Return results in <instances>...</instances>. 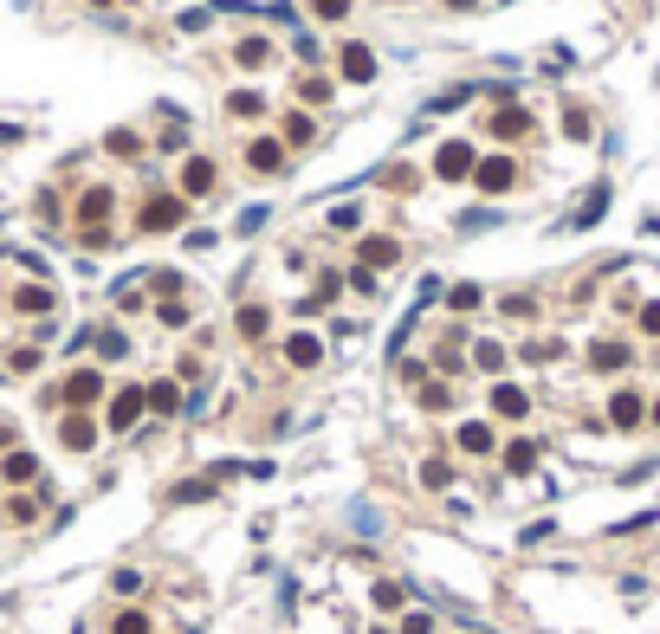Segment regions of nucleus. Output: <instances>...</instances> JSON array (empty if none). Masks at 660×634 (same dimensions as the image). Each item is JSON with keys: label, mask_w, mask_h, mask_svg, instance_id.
<instances>
[{"label": "nucleus", "mask_w": 660, "mask_h": 634, "mask_svg": "<svg viewBox=\"0 0 660 634\" xmlns=\"http://www.w3.org/2000/svg\"><path fill=\"white\" fill-rule=\"evenodd\" d=\"M143 408H149V382H123V389L110 395V408H104V427L110 434H130L136 421H143Z\"/></svg>", "instance_id": "obj_1"}, {"label": "nucleus", "mask_w": 660, "mask_h": 634, "mask_svg": "<svg viewBox=\"0 0 660 634\" xmlns=\"http://www.w3.org/2000/svg\"><path fill=\"white\" fill-rule=\"evenodd\" d=\"M97 395H104V369H72L59 389H52V402H65V415H91Z\"/></svg>", "instance_id": "obj_2"}, {"label": "nucleus", "mask_w": 660, "mask_h": 634, "mask_svg": "<svg viewBox=\"0 0 660 634\" xmlns=\"http://www.w3.org/2000/svg\"><path fill=\"white\" fill-rule=\"evenodd\" d=\"M182 220H188V201L182 195H149L143 214H136V233H175Z\"/></svg>", "instance_id": "obj_3"}, {"label": "nucleus", "mask_w": 660, "mask_h": 634, "mask_svg": "<svg viewBox=\"0 0 660 634\" xmlns=\"http://www.w3.org/2000/svg\"><path fill=\"white\" fill-rule=\"evenodd\" d=\"M78 227H110V214H117V188H110V182H91L85 188V195H78Z\"/></svg>", "instance_id": "obj_4"}, {"label": "nucleus", "mask_w": 660, "mask_h": 634, "mask_svg": "<svg viewBox=\"0 0 660 634\" xmlns=\"http://www.w3.org/2000/svg\"><path fill=\"white\" fill-rule=\"evenodd\" d=\"M473 169H479V156H473V143H460V136L434 149V175H440V182H466Z\"/></svg>", "instance_id": "obj_5"}, {"label": "nucleus", "mask_w": 660, "mask_h": 634, "mask_svg": "<svg viewBox=\"0 0 660 634\" xmlns=\"http://www.w3.org/2000/svg\"><path fill=\"white\" fill-rule=\"evenodd\" d=\"M214 182H220L214 156H188V162H182V201H201V195H214Z\"/></svg>", "instance_id": "obj_6"}, {"label": "nucleus", "mask_w": 660, "mask_h": 634, "mask_svg": "<svg viewBox=\"0 0 660 634\" xmlns=\"http://www.w3.org/2000/svg\"><path fill=\"white\" fill-rule=\"evenodd\" d=\"M473 182L486 188V195H512V188H518V162L512 156H486L479 169H473Z\"/></svg>", "instance_id": "obj_7"}, {"label": "nucleus", "mask_w": 660, "mask_h": 634, "mask_svg": "<svg viewBox=\"0 0 660 634\" xmlns=\"http://www.w3.org/2000/svg\"><path fill=\"white\" fill-rule=\"evenodd\" d=\"M395 259H402V240H389V233H363V240H356V266L382 272V266H395Z\"/></svg>", "instance_id": "obj_8"}, {"label": "nucleus", "mask_w": 660, "mask_h": 634, "mask_svg": "<svg viewBox=\"0 0 660 634\" xmlns=\"http://www.w3.org/2000/svg\"><path fill=\"white\" fill-rule=\"evenodd\" d=\"M0 479H7L13 492H20V486H46V479H39V460L26 453V447H13V453H0Z\"/></svg>", "instance_id": "obj_9"}, {"label": "nucleus", "mask_w": 660, "mask_h": 634, "mask_svg": "<svg viewBox=\"0 0 660 634\" xmlns=\"http://www.w3.org/2000/svg\"><path fill=\"white\" fill-rule=\"evenodd\" d=\"M492 415H499V421H525L531 415V395L518 389V382H492Z\"/></svg>", "instance_id": "obj_10"}, {"label": "nucleus", "mask_w": 660, "mask_h": 634, "mask_svg": "<svg viewBox=\"0 0 660 634\" xmlns=\"http://www.w3.org/2000/svg\"><path fill=\"white\" fill-rule=\"evenodd\" d=\"M59 447H65V453H91V447H97V421H91V415H65V421H59Z\"/></svg>", "instance_id": "obj_11"}, {"label": "nucleus", "mask_w": 660, "mask_h": 634, "mask_svg": "<svg viewBox=\"0 0 660 634\" xmlns=\"http://www.w3.org/2000/svg\"><path fill=\"white\" fill-rule=\"evenodd\" d=\"M285 363H292V369H317V363H324V337L292 330V337H285Z\"/></svg>", "instance_id": "obj_12"}, {"label": "nucleus", "mask_w": 660, "mask_h": 634, "mask_svg": "<svg viewBox=\"0 0 660 634\" xmlns=\"http://www.w3.org/2000/svg\"><path fill=\"white\" fill-rule=\"evenodd\" d=\"M52 305H59L52 285H13V311L20 317H52Z\"/></svg>", "instance_id": "obj_13"}, {"label": "nucleus", "mask_w": 660, "mask_h": 634, "mask_svg": "<svg viewBox=\"0 0 660 634\" xmlns=\"http://www.w3.org/2000/svg\"><path fill=\"white\" fill-rule=\"evenodd\" d=\"M279 162H285V136H253V143H246V169L272 175Z\"/></svg>", "instance_id": "obj_14"}, {"label": "nucleus", "mask_w": 660, "mask_h": 634, "mask_svg": "<svg viewBox=\"0 0 660 634\" xmlns=\"http://www.w3.org/2000/svg\"><path fill=\"white\" fill-rule=\"evenodd\" d=\"M337 65H343V78H356V85H369V78H376V52L350 39V46L337 52Z\"/></svg>", "instance_id": "obj_15"}, {"label": "nucleus", "mask_w": 660, "mask_h": 634, "mask_svg": "<svg viewBox=\"0 0 660 634\" xmlns=\"http://www.w3.org/2000/svg\"><path fill=\"white\" fill-rule=\"evenodd\" d=\"M641 415H647V402H641L635 389H615V395H609V421H615V427H641Z\"/></svg>", "instance_id": "obj_16"}, {"label": "nucleus", "mask_w": 660, "mask_h": 634, "mask_svg": "<svg viewBox=\"0 0 660 634\" xmlns=\"http://www.w3.org/2000/svg\"><path fill=\"white\" fill-rule=\"evenodd\" d=\"M486 130L499 136V143H512V136H525V130H531V110H525V104H505V110H499V117H492Z\"/></svg>", "instance_id": "obj_17"}, {"label": "nucleus", "mask_w": 660, "mask_h": 634, "mask_svg": "<svg viewBox=\"0 0 660 634\" xmlns=\"http://www.w3.org/2000/svg\"><path fill=\"white\" fill-rule=\"evenodd\" d=\"M628 356H635V350H628L622 337H596V343H589V363H596V369H628Z\"/></svg>", "instance_id": "obj_18"}, {"label": "nucleus", "mask_w": 660, "mask_h": 634, "mask_svg": "<svg viewBox=\"0 0 660 634\" xmlns=\"http://www.w3.org/2000/svg\"><path fill=\"white\" fill-rule=\"evenodd\" d=\"M602 207H609V188H589V195H583V207H576V214L563 220V227H570V233H583V227H596V220H602Z\"/></svg>", "instance_id": "obj_19"}, {"label": "nucleus", "mask_w": 660, "mask_h": 634, "mask_svg": "<svg viewBox=\"0 0 660 634\" xmlns=\"http://www.w3.org/2000/svg\"><path fill=\"white\" fill-rule=\"evenodd\" d=\"M39 505H46V486H33V492H13V499H7V525H33V518H39Z\"/></svg>", "instance_id": "obj_20"}, {"label": "nucleus", "mask_w": 660, "mask_h": 634, "mask_svg": "<svg viewBox=\"0 0 660 634\" xmlns=\"http://www.w3.org/2000/svg\"><path fill=\"white\" fill-rule=\"evenodd\" d=\"M233 330H240V337H246V343H259V337H266V330H272V311H266V305H240V317H233Z\"/></svg>", "instance_id": "obj_21"}, {"label": "nucleus", "mask_w": 660, "mask_h": 634, "mask_svg": "<svg viewBox=\"0 0 660 634\" xmlns=\"http://www.w3.org/2000/svg\"><path fill=\"white\" fill-rule=\"evenodd\" d=\"M453 440H460V453H473V460H486V453H492V427H486V421H460V434H453Z\"/></svg>", "instance_id": "obj_22"}, {"label": "nucleus", "mask_w": 660, "mask_h": 634, "mask_svg": "<svg viewBox=\"0 0 660 634\" xmlns=\"http://www.w3.org/2000/svg\"><path fill=\"white\" fill-rule=\"evenodd\" d=\"M149 408H156V415H182V382H169V376H162V382H149Z\"/></svg>", "instance_id": "obj_23"}, {"label": "nucleus", "mask_w": 660, "mask_h": 634, "mask_svg": "<svg viewBox=\"0 0 660 634\" xmlns=\"http://www.w3.org/2000/svg\"><path fill=\"white\" fill-rule=\"evenodd\" d=\"M473 369L499 376V369H505V343H499V337H479V343H473Z\"/></svg>", "instance_id": "obj_24"}, {"label": "nucleus", "mask_w": 660, "mask_h": 634, "mask_svg": "<svg viewBox=\"0 0 660 634\" xmlns=\"http://www.w3.org/2000/svg\"><path fill=\"white\" fill-rule=\"evenodd\" d=\"M421 486H427V492H447V486H453V460H440V453L421 460Z\"/></svg>", "instance_id": "obj_25"}, {"label": "nucleus", "mask_w": 660, "mask_h": 634, "mask_svg": "<svg viewBox=\"0 0 660 634\" xmlns=\"http://www.w3.org/2000/svg\"><path fill=\"white\" fill-rule=\"evenodd\" d=\"M537 466V440H512L505 447V473H531Z\"/></svg>", "instance_id": "obj_26"}, {"label": "nucleus", "mask_w": 660, "mask_h": 634, "mask_svg": "<svg viewBox=\"0 0 660 634\" xmlns=\"http://www.w3.org/2000/svg\"><path fill=\"white\" fill-rule=\"evenodd\" d=\"M233 59H240V65H246V72H259V65H266V59H272V46H266V39H259V33H253V39H240V46H233Z\"/></svg>", "instance_id": "obj_27"}, {"label": "nucleus", "mask_w": 660, "mask_h": 634, "mask_svg": "<svg viewBox=\"0 0 660 634\" xmlns=\"http://www.w3.org/2000/svg\"><path fill=\"white\" fill-rule=\"evenodd\" d=\"M227 117H266V97L259 91H227Z\"/></svg>", "instance_id": "obj_28"}, {"label": "nucleus", "mask_w": 660, "mask_h": 634, "mask_svg": "<svg viewBox=\"0 0 660 634\" xmlns=\"http://www.w3.org/2000/svg\"><path fill=\"white\" fill-rule=\"evenodd\" d=\"M39 363H46V350H39V343H13V350H7V369H13V376L39 369Z\"/></svg>", "instance_id": "obj_29"}, {"label": "nucleus", "mask_w": 660, "mask_h": 634, "mask_svg": "<svg viewBox=\"0 0 660 634\" xmlns=\"http://www.w3.org/2000/svg\"><path fill=\"white\" fill-rule=\"evenodd\" d=\"M110 634H156V621L143 609H117V621H110Z\"/></svg>", "instance_id": "obj_30"}, {"label": "nucleus", "mask_w": 660, "mask_h": 634, "mask_svg": "<svg viewBox=\"0 0 660 634\" xmlns=\"http://www.w3.org/2000/svg\"><path fill=\"white\" fill-rule=\"evenodd\" d=\"M311 130H317V123L305 117V110H292V117H285V149H305V143H311Z\"/></svg>", "instance_id": "obj_31"}, {"label": "nucleus", "mask_w": 660, "mask_h": 634, "mask_svg": "<svg viewBox=\"0 0 660 634\" xmlns=\"http://www.w3.org/2000/svg\"><path fill=\"white\" fill-rule=\"evenodd\" d=\"M421 408H427V415H447V408H453V382H427V389H421Z\"/></svg>", "instance_id": "obj_32"}, {"label": "nucleus", "mask_w": 660, "mask_h": 634, "mask_svg": "<svg viewBox=\"0 0 660 634\" xmlns=\"http://www.w3.org/2000/svg\"><path fill=\"white\" fill-rule=\"evenodd\" d=\"M376 609H408V583L382 576V583H376Z\"/></svg>", "instance_id": "obj_33"}, {"label": "nucleus", "mask_w": 660, "mask_h": 634, "mask_svg": "<svg viewBox=\"0 0 660 634\" xmlns=\"http://www.w3.org/2000/svg\"><path fill=\"white\" fill-rule=\"evenodd\" d=\"M104 149H110V156H143V136H136V130H110Z\"/></svg>", "instance_id": "obj_34"}, {"label": "nucleus", "mask_w": 660, "mask_h": 634, "mask_svg": "<svg viewBox=\"0 0 660 634\" xmlns=\"http://www.w3.org/2000/svg\"><path fill=\"white\" fill-rule=\"evenodd\" d=\"M330 233H363V207H330Z\"/></svg>", "instance_id": "obj_35"}, {"label": "nucleus", "mask_w": 660, "mask_h": 634, "mask_svg": "<svg viewBox=\"0 0 660 634\" xmlns=\"http://www.w3.org/2000/svg\"><path fill=\"white\" fill-rule=\"evenodd\" d=\"M156 298H162V305H169V298H182V272H149V279H143Z\"/></svg>", "instance_id": "obj_36"}, {"label": "nucleus", "mask_w": 660, "mask_h": 634, "mask_svg": "<svg viewBox=\"0 0 660 634\" xmlns=\"http://www.w3.org/2000/svg\"><path fill=\"white\" fill-rule=\"evenodd\" d=\"M460 104H473V85H447V91H434L427 110H460Z\"/></svg>", "instance_id": "obj_37"}, {"label": "nucleus", "mask_w": 660, "mask_h": 634, "mask_svg": "<svg viewBox=\"0 0 660 634\" xmlns=\"http://www.w3.org/2000/svg\"><path fill=\"white\" fill-rule=\"evenodd\" d=\"M563 136H570V143H583V136H589V110H583V104L563 110Z\"/></svg>", "instance_id": "obj_38"}, {"label": "nucleus", "mask_w": 660, "mask_h": 634, "mask_svg": "<svg viewBox=\"0 0 660 634\" xmlns=\"http://www.w3.org/2000/svg\"><path fill=\"white\" fill-rule=\"evenodd\" d=\"M395 634H434V615H427V609H402Z\"/></svg>", "instance_id": "obj_39"}, {"label": "nucleus", "mask_w": 660, "mask_h": 634, "mask_svg": "<svg viewBox=\"0 0 660 634\" xmlns=\"http://www.w3.org/2000/svg\"><path fill=\"white\" fill-rule=\"evenodd\" d=\"M97 356H110V363L130 356V337H123V330H97Z\"/></svg>", "instance_id": "obj_40"}, {"label": "nucleus", "mask_w": 660, "mask_h": 634, "mask_svg": "<svg viewBox=\"0 0 660 634\" xmlns=\"http://www.w3.org/2000/svg\"><path fill=\"white\" fill-rule=\"evenodd\" d=\"M175 499H182V505H195V499H214V479H182V486H175Z\"/></svg>", "instance_id": "obj_41"}, {"label": "nucleus", "mask_w": 660, "mask_h": 634, "mask_svg": "<svg viewBox=\"0 0 660 634\" xmlns=\"http://www.w3.org/2000/svg\"><path fill=\"white\" fill-rule=\"evenodd\" d=\"M447 305H453V311H479V285H453Z\"/></svg>", "instance_id": "obj_42"}, {"label": "nucleus", "mask_w": 660, "mask_h": 634, "mask_svg": "<svg viewBox=\"0 0 660 634\" xmlns=\"http://www.w3.org/2000/svg\"><path fill=\"white\" fill-rule=\"evenodd\" d=\"M175 26H182V33H207V26H214V13H207V7H188Z\"/></svg>", "instance_id": "obj_43"}, {"label": "nucleus", "mask_w": 660, "mask_h": 634, "mask_svg": "<svg viewBox=\"0 0 660 634\" xmlns=\"http://www.w3.org/2000/svg\"><path fill=\"white\" fill-rule=\"evenodd\" d=\"M156 317L169 324V330H182V324H188V305H182V298H169V305H156Z\"/></svg>", "instance_id": "obj_44"}, {"label": "nucleus", "mask_w": 660, "mask_h": 634, "mask_svg": "<svg viewBox=\"0 0 660 634\" xmlns=\"http://www.w3.org/2000/svg\"><path fill=\"white\" fill-rule=\"evenodd\" d=\"M479 227H492V207H466L460 214V233H479Z\"/></svg>", "instance_id": "obj_45"}, {"label": "nucleus", "mask_w": 660, "mask_h": 634, "mask_svg": "<svg viewBox=\"0 0 660 634\" xmlns=\"http://www.w3.org/2000/svg\"><path fill=\"white\" fill-rule=\"evenodd\" d=\"M317 20H350V0H311Z\"/></svg>", "instance_id": "obj_46"}, {"label": "nucleus", "mask_w": 660, "mask_h": 634, "mask_svg": "<svg viewBox=\"0 0 660 634\" xmlns=\"http://www.w3.org/2000/svg\"><path fill=\"white\" fill-rule=\"evenodd\" d=\"M350 285H356V292H363V298H376V292H382V285H376V272H369V266H350Z\"/></svg>", "instance_id": "obj_47"}, {"label": "nucleus", "mask_w": 660, "mask_h": 634, "mask_svg": "<svg viewBox=\"0 0 660 634\" xmlns=\"http://www.w3.org/2000/svg\"><path fill=\"white\" fill-rule=\"evenodd\" d=\"M298 97H305V104H324L330 85H324V78H298Z\"/></svg>", "instance_id": "obj_48"}, {"label": "nucleus", "mask_w": 660, "mask_h": 634, "mask_svg": "<svg viewBox=\"0 0 660 634\" xmlns=\"http://www.w3.org/2000/svg\"><path fill=\"white\" fill-rule=\"evenodd\" d=\"M78 240L97 246V253H104V246H117V233H110V227H78Z\"/></svg>", "instance_id": "obj_49"}, {"label": "nucleus", "mask_w": 660, "mask_h": 634, "mask_svg": "<svg viewBox=\"0 0 660 634\" xmlns=\"http://www.w3.org/2000/svg\"><path fill=\"white\" fill-rule=\"evenodd\" d=\"M110 589H117V596H136V589H143V576H136V570H117V576H110Z\"/></svg>", "instance_id": "obj_50"}, {"label": "nucleus", "mask_w": 660, "mask_h": 634, "mask_svg": "<svg viewBox=\"0 0 660 634\" xmlns=\"http://www.w3.org/2000/svg\"><path fill=\"white\" fill-rule=\"evenodd\" d=\"M537 311V298L531 292H518V298H505V317H531Z\"/></svg>", "instance_id": "obj_51"}, {"label": "nucleus", "mask_w": 660, "mask_h": 634, "mask_svg": "<svg viewBox=\"0 0 660 634\" xmlns=\"http://www.w3.org/2000/svg\"><path fill=\"white\" fill-rule=\"evenodd\" d=\"M525 356H531V363H550V356H563V343H544L537 337V343H525Z\"/></svg>", "instance_id": "obj_52"}, {"label": "nucleus", "mask_w": 660, "mask_h": 634, "mask_svg": "<svg viewBox=\"0 0 660 634\" xmlns=\"http://www.w3.org/2000/svg\"><path fill=\"white\" fill-rule=\"evenodd\" d=\"M641 337H660V298H654V305H641Z\"/></svg>", "instance_id": "obj_53"}, {"label": "nucleus", "mask_w": 660, "mask_h": 634, "mask_svg": "<svg viewBox=\"0 0 660 634\" xmlns=\"http://www.w3.org/2000/svg\"><path fill=\"white\" fill-rule=\"evenodd\" d=\"M266 220H272V207H246V214H240V233H253V227H266Z\"/></svg>", "instance_id": "obj_54"}, {"label": "nucleus", "mask_w": 660, "mask_h": 634, "mask_svg": "<svg viewBox=\"0 0 660 634\" xmlns=\"http://www.w3.org/2000/svg\"><path fill=\"white\" fill-rule=\"evenodd\" d=\"M647 525H654V511H635V518H622L615 531H622V537H635V531H647Z\"/></svg>", "instance_id": "obj_55"}, {"label": "nucleus", "mask_w": 660, "mask_h": 634, "mask_svg": "<svg viewBox=\"0 0 660 634\" xmlns=\"http://www.w3.org/2000/svg\"><path fill=\"white\" fill-rule=\"evenodd\" d=\"M382 182H389L395 195H408V188H415V169H389V175H382Z\"/></svg>", "instance_id": "obj_56"}, {"label": "nucleus", "mask_w": 660, "mask_h": 634, "mask_svg": "<svg viewBox=\"0 0 660 634\" xmlns=\"http://www.w3.org/2000/svg\"><path fill=\"white\" fill-rule=\"evenodd\" d=\"M13 447H20V427H13V421H0V453H13Z\"/></svg>", "instance_id": "obj_57"}, {"label": "nucleus", "mask_w": 660, "mask_h": 634, "mask_svg": "<svg viewBox=\"0 0 660 634\" xmlns=\"http://www.w3.org/2000/svg\"><path fill=\"white\" fill-rule=\"evenodd\" d=\"M453 7H479V0H453Z\"/></svg>", "instance_id": "obj_58"}, {"label": "nucleus", "mask_w": 660, "mask_h": 634, "mask_svg": "<svg viewBox=\"0 0 660 634\" xmlns=\"http://www.w3.org/2000/svg\"><path fill=\"white\" fill-rule=\"evenodd\" d=\"M647 415H654V421H660V402H654V408H647Z\"/></svg>", "instance_id": "obj_59"}, {"label": "nucleus", "mask_w": 660, "mask_h": 634, "mask_svg": "<svg viewBox=\"0 0 660 634\" xmlns=\"http://www.w3.org/2000/svg\"><path fill=\"white\" fill-rule=\"evenodd\" d=\"M91 7H110V0H91Z\"/></svg>", "instance_id": "obj_60"}]
</instances>
